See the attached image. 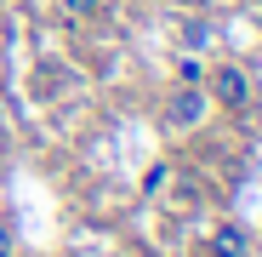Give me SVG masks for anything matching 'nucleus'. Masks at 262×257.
<instances>
[{
    "label": "nucleus",
    "mask_w": 262,
    "mask_h": 257,
    "mask_svg": "<svg viewBox=\"0 0 262 257\" xmlns=\"http://www.w3.org/2000/svg\"><path fill=\"white\" fill-rule=\"evenodd\" d=\"M205 109H211L205 86H177L171 103H165V126H171V132H194V126L205 120Z\"/></svg>",
    "instance_id": "obj_1"
},
{
    "label": "nucleus",
    "mask_w": 262,
    "mask_h": 257,
    "mask_svg": "<svg viewBox=\"0 0 262 257\" xmlns=\"http://www.w3.org/2000/svg\"><path fill=\"white\" fill-rule=\"evenodd\" d=\"M205 97L223 103V109H245V103H251V74H245L239 63H223V69L205 80Z\"/></svg>",
    "instance_id": "obj_2"
},
{
    "label": "nucleus",
    "mask_w": 262,
    "mask_h": 257,
    "mask_svg": "<svg viewBox=\"0 0 262 257\" xmlns=\"http://www.w3.org/2000/svg\"><path fill=\"white\" fill-rule=\"evenodd\" d=\"M245 251H251V240H245V229H239V223L211 229V257H245Z\"/></svg>",
    "instance_id": "obj_3"
},
{
    "label": "nucleus",
    "mask_w": 262,
    "mask_h": 257,
    "mask_svg": "<svg viewBox=\"0 0 262 257\" xmlns=\"http://www.w3.org/2000/svg\"><path fill=\"white\" fill-rule=\"evenodd\" d=\"M57 6H63V12H69V17H92V12H97V6H103V0H57Z\"/></svg>",
    "instance_id": "obj_4"
},
{
    "label": "nucleus",
    "mask_w": 262,
    "mask_h": 257,
    "mask_svg": "<svg viewBox=\"0 0 262 257\" xmlns=\"http://www.w3.org/2000/svg\"><path fill=\"white\" fill-rule=\"evenodd\" d=\"M183 40H188V46L200 52V46H205V40H211V29H205V23H188V29H183Z\"/></svg>",
    "instance_id": "obj_5"
},
{
    "label": "nucleus",
    "mask_w": 262,
    "mask_h": 257,
    "mask_svg": "<svg viewBox=\"0 0 262 257\" xmlns=\"http://www.w3.org/2000/svg\"><path fill=\"white\" fill-rule=\"evenodd\" d=\"M177 74H183V86H200V80H205V74H200V63H194V57H183V63H177Z\"/></svg>",
    "instance_id": "obj_6"
},
{
    "label": "nucleus",
    "mask_w": 262,
    "mask_h": 257,
    "mask_svg": "<svg viewBox=\"0 0 262 257\" xmlns=\"http://www.w3.org/2000/svg\"><path fill=\"white\" fill-rule=\"evenodd\" d=\"M0 257H12V229L0 223Z\"/></svg>",
    "instance_id": "obj_7"
}]
</instances>
